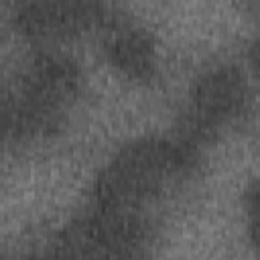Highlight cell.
Wrapping results in <instances>:
<instances>
[{
	"instance_id": "cell-1",
	"label": "cell",
	"mask_w": 260,
	"mask_h": 260,
	"mask_svg": "<svg viewBox=\"0 0 260 260\" xmlns=\"http://www.w3.org/2000/svg\"><path fill=\"white\" fill-rule=\"evenodd\" d=\"M191 162V150L169 142H140L126 148L98 181L100 205L130 209L154 195Z\"/></svg>"
},
{
	"instance_id": "cell-2",
	"label": "cell",
	"mask_w": 260,
	"mask_h": 260,
	"mask_svg": "<svg viewBox=\"0 0 260 260\" xmlns=\"http://www.w3.org/2000/svg\"><path fill=\"white\" fill-rule=\"evenodd\" d=\"M142 236V225L128 209L100 205V211L69 225L59 246L63 254H132L140 246Z\"/></svg>"
},
{
	"instance_id": "cell-3",
	"label": "cell",
	"mask_w": 260,
	"mask_h": 260,
	"mask_svg": "<svg viewBox=\"0 0 260 260\" xmlns=\"http://www.w3.org/2000/svg\"><path fill=\"white\" fill-rule=\"evenodd\" d=\"M246 106V83L236 69H217L203 77L193 93V132L209 136L234 120Z\"/></svg>"
},
{
	"instance_id": "cell-4",
	"label": "cell",
	"mask_w": 260,
	"mask_h": 260,
	"mask_svg": "<svg viewBox=\"0 0 260 260\" xmlns=\"http://www.w3.org/2000/svg\"><path fill=\"white\" fill-rule=\"evenodd\" d=\"M102 14V0H22L18 24L32 37H63L89 28Z\"/></svg>"
},
{
	"instance_id": "cell-5",
	"label": "cell",
	"mask_w": 260,
	"mask_h": 260,
	"mask_svg": "<svg viewBox=\"0 0 260 260\" xmlns=\"http://www.w3.org/2000/svg\"><path fill=\"white\" fill-rule=\"evenodd\" d=\"M110 53H112V61L130 77L144 79L152 73L154 53L148 39L142 37L140 32L126 30L118 35L110 47Z\"/></svg>"
}]
</instances>
